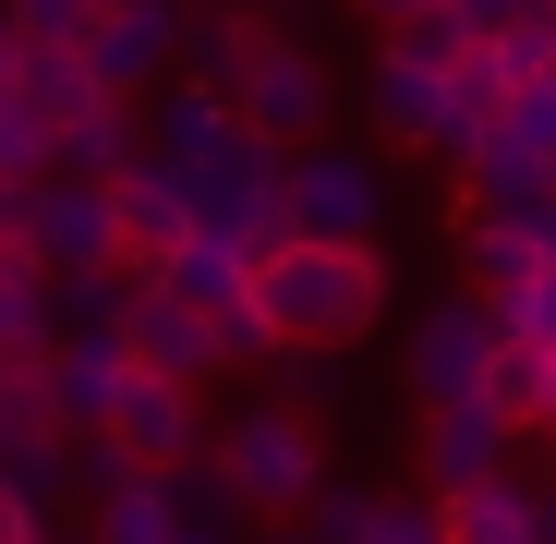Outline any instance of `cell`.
I'll use <instances>...</instances> for the list:
<instances>
[{
	"label": "cell",
	"mask_w": 556,
	"mask_h": 544,
	"mask_svg": "<svg viewBox=\"0 0 556 544\" xmlns=\"http://www.w3.org/2000/svg\"><path fill=\"white\" fill-rule=\"evenodd\" d=\"M25 266H98V181L25 206Z\"/></svg>",
	"instance_id": "obj_13"
},
{
	"label": "cell",
	"mask_w": 556,
	"mask_h": 544,
	"mask_svg": "<svg viewBox=\"0 0 556 544\" xmlns=\"http://www.w3.org/2000/svg\"><path fill=\"white\" fill-rule=\"evenodd\" d=\"M544 254H556V230H532L520 206L496 218V206H484V181L459 194V266H472V303H484L496 327H508V303L532 291V266H544Z\"/></svg>",
	"instance_id": "obj_6"
},
{
	"label": "cell",
	"mask_w": 556,
	"mask_h": 544,
	"mask_svg": "<svg viewBox=\"0 0 556 544\" xmlns=\"http://www.w3.org/2000/svg\"><path fill=\"white\" fill-rule=\"evenodd\" d=\"M218 110H230L242 146L291 157V146H315V122H327V85H315V61L278 37V25L230 13V25H218Z\"/></svg>",
	"instance_id": "obj_2"
},
{
	"label": "cell",
	"mask_w": 556,
	"mask_h": 544,
	"mask_svg": "<svg viewBox=\"0 0 556 544\" xmlns=\"http://www.w3.org/2000/svg\"><path fill=\"white\" fill-rule=\"evenodd\" d=\"M98 0H13V49H73Z\"/></svg>",
	"instance_id": "obj_15"
},
{
	"label": "cell",
	"mask_w": 556,
	"mask_h": 544,
	"mask_svg": "<svg viewBox=\"0 0 556 544\" xmlns=\"http://www.w3.org/2000/svg\"><path fill=\"white\" fill-rule=\"evenodd\" d=\"M376 25H412V13H447V0H363Z\"/></svg>",
	"instance_id": "obj_18"
},
{
	"label": "cell",
	"mask_w": 556,
	"mask_h": 544,
	"mask_svg": "<svg viewBox=\"0 0 556 544\" xmlns=\"http://www.w3.org/2000/svg\"><path fill=\"white\" fill-rule=\"evenodd\" d=\"M230 315H242V339H266V351H339V339H363V327H388V266H376V242L266 218V230H242V291H230Z\"/></svg>",
	"instance_id": "obj_1"
},
{
	"label": "cell",
	"mask_w": 556,
	"mask_h": 544,
	"mask_svg": "<svg viewBox=\"0 0 556 544\" xmlns=\"http://www.w3.org/2000/svg\"><path fill=\"white\" fill-rule=\"evenodd\" d=\"M278 218H291V230H339V242H363V230H376V181H363L351 157L291 146V194H278Z\"/></svg>",
	"instance_id": "obj_9"
},
{
	"label": "cell",
	"mask_w": 556,
	"mask_h": 544,
	"mask_svg": "<svg viewBox=\"0 0 556 544\" xmlns=\"http://www.w3.org/2000/svg\"><path fill=\"white\" fill-rule=\"evenodd\" d=\"M508 327H520V339H544V351H556V254H544V266H532V291H520V303H508Z\"/></svg>",
	"instance_id": "obj_16"
},
{
	"label": "cell",
	"mask_w": 556,
	"mask_h": 544,
	"mask_svg": "<svg viewBox=\"0 0 556 544\" xmlns=\"http://www.w3.org/2000/svg\"><path fill=\"white\" fill-rule=\"evenodd\" d=\"M169 544H218V532H194V520H181V532H169Z\"/></svg>",
	"instance_id": "obj_19"
},
{
	"label": "cell",
	"mask_w": 556,
	"mask_h": 544,
	"mask_svg": "<svg viewBox=\"0 0 556 544\" xmlns=\"http://www.w3.org/2000/svg\"><path fill=\"white\" fill-rule=\"evenodd\" d=\"M194 230H206V206H194L181 169H146V157L98 169V266H122V279H169Z\"/></svg>",
	"instance_id": "obj_3"
},
{
	"label": "cell",
	"mask_w": 556,
	"mask_h": 544,
	"mask_svg": "<svg viewBox=\"0 0 556 544\" xmlns=\"http://www.w3.org/2000/svg\"><path fill=\"white\" fill-rule=\"evenodd\" d=\"M98 447H110V472H181L194 460V376L122 363V388L98 400Z\"/></svg>",
	"instance_id": "obj_4"
},
{
	"label": "cell",
	"mask_w": 556,
	"mask_h": 544,
	"mask_svg": "<svg viewBox=\"0 0 556 544\" xmlns=\"http://www.w3.org/2000/svg\"><path fill=\"white\" fill-rule=\"evenodd\" d=\"M169 532H181L169 472H110V520H98V544H169Z\"/></svg>",
	"instance_id": "obj_14"
},
{
	"label": "cell",
	"mask_w": 556,
	"mask_h": 544,
	"mask_svg": "<svg viewBox=\"0 0 556 544\" xmlns=\"http://www.w3.org/2000/svg\"><path fill=\"white\" fill-rule=\"evenodd\" d=\"M376 122H388L400 146H447V85H435V61H424V49H388V85H376Z\"/></svg>",
	"instance_id": "obj_12"
},
{
	"label": "cell",
	"mask_w": 556,
	"mask_h": 544,
	"mask_svg": "<svg viewBox=\"0 0 556 544\" xmlns=\"http://www.w3.org/2000/svg\"><path fill=\"white\" fill-rule=\"evenodd\" d=\"M0 544H49V520H37V484H25V472H0Z\"/></svg>",
	"instance_id": "obj_17"
},
{
	"label": "cell",
	"mask_w": 556,
	"mask_h": 544,
	"mask_svg": "<svg viewBox=\"0 0 556 544\" xmlns=\"http://www.w3.org/2000/svg\"><path fill=\"white\" fill-rule=\"evenodd\" d=\"M315 472H327V447H315L303 412H242L218 435V484L242 508H315Z\"/></svg>",
	"instance_id": "obj_5"
},
{
	"label": "cell",
	"mask_w": 556,
	"mask_h": 544,
	"mask_svg": "<svg viewBox=\"0 0 556 544\" xmlns=\"http://www.w3.org/2000/svg\"><path fill=\"white\" fill-rule=\"evenodd\" d=\"M435 544H544V508H532L520 484L472 472V484H447V508H435Z\"/></svg>",
	"instance_id": "obj_10"
},
{
	"label": "cell",
	"mask_w": 556,
	"mask_h": 544,
	"mask_svg": "<svg viewBox=\"0 0 556 544\" xmlns=\"http://www.w3.org/2000/svg\"><path fill=\"white\" fill-rule=\"evenodd\" d=\"M157 49H169V13H157V0H98L85 37H73L85 85H110V98H134V85L157 73Z\"/></svg>",
	"instance_id": "obj_7"
},
{
	"label": "cell",
	"mask_w": 556,
	"mask_h": 544,
	"mask_svg": "<svg viewBox=\"0 0 556 544\" xmlns=\"http://www.w3.org/2000/svg\"><path fill=\"white\" fill-rule=\"evenodd\" d=\"M496 447H508V423H496L484 400H424V460H435V484L496 472Z\"/></svg>",
	"instance_id": "obj_11"
},
{
	"label": "cell",
	"mask_w": 556,
	"mask_h": 544,
	"mask_svg": "<svg viewBox=\"0 0 556 544\" xmlns=\"http://www.w3.org/2000/svg\"><path fill=\"white\" fill-rule=\"evenodd\" d=\"M484 363H496V315H484V303H447V315H424V339H412V376H424V400H484Z\"/></svg>",
	"instance_id": "obj_8"
}]
</instances>
